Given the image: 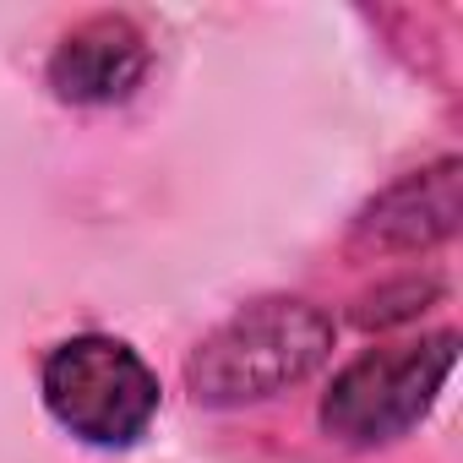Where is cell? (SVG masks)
<instances>
[{
    "mask_svg": "<svg viewBox=\"0 0 463 463\" xmlns=\"http://www.w3.org/2000/svg\"><path fill=\"white\" fill-rule=\"evenodd\" d=\"M333 317L295 295H268L223 317L185 354V392L202 409H246L311 382L333 360Z\"/></svg>",
    "mask_w": 463,
    "mask_h": 463,
    "instance_id": "1",
    "label": "cell"
},
{
    "mask_svg": "<svg viewBox=\"0 0 463 463\" xmlns=\"http://www.w3.org/2000/svg\"><path fill=\"white\" fill-rule=\"evenodd\" d=\"M39 392L50 420L66 436L104 452L137 447L158 420V398H164L153 365L126 338H109V333H82L55 344L44 354Z\"/></svg>",
    "mask_w": 463,
    "mask_h": 463,
    "instance_id": "2",
    "label": "cell"
},
{
    "mask_svg": "<svg viewBox=\"0 0 463 463\" xmlns=\"http://www.w3.org/2000/svg\"><path fill=\"white\" fill-rule=\"evenodd\" d=\"M452 365H458V333H430V338L365 349L360 360H349L333 376L317 420L344 447H360V452L387 447V441L409 436L436 409Z\"/></svg>",
    "mask_w": 463,
    "mask_h": 463,
    "instance_id": "3",
    "label": "cell"
},
{
    "mask_svg": "<svg viewBox=\"0 0 463 463\" xmlns=\"http://www.w3.org/2000/svg\"><path fill=\"white\" fill-rule=\"evenodd\" d=\"M463 229V158H436L425 169L382 185L349 223V246L371 257H409L452 241Z\"/></svg>",
    "mask_w": 463,
    "mask_h": 463,
    "instance_id": "4",
    "label": "cell"
},
{
    "mask_svg": "<svg viewBox=\"0 0 463 463\" xmlns=\"http://www.w3.org/2000/svg\"><path fill=\"white\" fill-rule=\"evenodd\" d=\"M147 33L131 23V17H88L77 23L55 55H50V93L61 104H77V109H104V104H126L142 77H147Z\"/></svg>",
    "mask_w": 463,
    "mask_h": 463,
    "instance_id": "5",
    "label": "cell"
},
{
    "mask_svg": "<svg viewBox=\"0 0 463 463\" xmlns=\"http://www.w3.org/2000/svg\"><path fill=\"white\" fill-rule=\"evenodd\" d=\"M430 300H441L436 279H398V284H382L376 295H365L354 322L360 327H398V322H414Z\"/></svg>",
    "mask_w": 463,
    "mask_h": 463,
    "instance_id": "6",
    "label": "cell"
}]
</instances>
